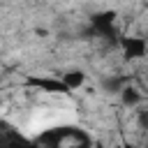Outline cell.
Returning <instances> with one entry per match:
<instances>
[{
  "label": "cell",
  "instance_id": "6",
  "mask_svg": "<svg viewBox=\"0 0 148 148\" xmlns=\"http://www.w3.org/2000/svg\"><path fill=\"white\" fill-rule=\"evenodd\" d=\"M123 148H136V146H132V143H127V146H123Z\"/></svg>",
  "mask_w": 148,
  "mask_h": 148
},
{
  "label": "cell",
  "instance_id": "5",
  "mask_svg": "<svg viewBox=\"0 0 148 148\" xmlns=\"http://www.w3.org/2000/svg\"><path fill=\"white\" fill-rule=\"evenodd\" d=\"M62 81H65V86H67L69 90H76V88H81V86H83L86 74H83L81 69H69V72H65V74H62Z\"/></svg>",
  "mask_w": 148,
  "mask_h": 148
},
{
  "label": "cell",
  "instance_id": "3",
  "mask_svg": "<svg viewBox=\"0 0 148 148\" xmlns=\"http://www.w3.org/2000/svg\"><path fill=\"white\" fill-rule=\"evenodd\" d=\"M113 21H116V12H99L92 14V28L97 35H113Z\"/></svg>",
  "mask_w": 148,
  "mask_h": 148
},
{
  "label": "cell",
  "instance_id": "2",
  "mask_svg": "<svg viewBox=\"0 0 148 148\" xmlns=\"http://www.w3.org/2000/svg\"><path fill=\"white\" fill-rule=\"evenodd\" d=\"M28 83L35 86V88H42L44 92H53V95H65V92H69V88L65 86V81H62V79H56V76H30Z\"/></svg>",
  "mask_w": 148,
  "mask_h": 148
},
{
  "label": "cell",
  "instance_id": "4",
  "mask_svg": "<svg viewBox=\"0 0 148 148\" xmlns=\"http://www.w3.org/2000/svg\"><path fill=\"white\" fill-rule=\"evenodd\" d=\"M141 99H143V95L139 92V88H134V86H130V83L120 90V102H123L125 106H136Z\"/></svg>",
  "mask_w": 148,
  "mask_h": 148
},
{
  "label": "cell",
  "instance_id": "1",
  "mask_svg": "<svg viewBox=\"0 0 148 148\" xmlns=\"http://www.w3.org/2000/svg\"><path fill=\"white\" fill-rule=\"evenodd\" d=\"M120 49H123V56L127 60H139L146 56V49H148V42L143 37H120Z\"/></svg>",
  "mask_w": 148,
  "mask_h": 148
}]
</instances>
